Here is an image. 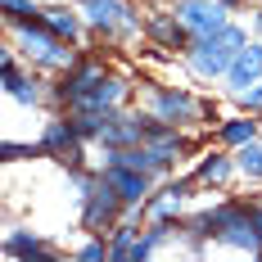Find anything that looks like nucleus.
<instances>
[{"mask_svg": "<svg viewBox=\"0 0 262 262\" xmlns=\"http://www.w3.org/2000/svg\"><path fill=\"white\" fill-rule=\"evenodd\" d=\"M244 46V36H239V27H217L208 36H194V46H190V63H194V73L199 77H222L226 68H231V59L239 54Z\"/></svg>", "mask_w": 262, "mask_h": 262, "instance_id": "nucleus-1", "label": "nucleus"}, {"mask_svg": "<svg viewBox=\"0 0 262 262\" xmlns=\"http://www.w3.org/2000/svg\"><path fill=\"white\" fill-rule=\"evenodd\" d=\"M177 18L190 36H208L226 27V0H177Z\"/></svg>", "mask_w": 262, "mask_h": 262, "instance_id": "nucleus-2", "label": "nucleus"}, {"mask_svg": "<svg viewBox=\"0 0 262 262\" xmlns=\"http://www.w3.org/2000/svg\"><path fill=\"white\" fill-rule=\"evenodd\" d=\"M118 204H122V194H118V185L108 181V177H100V181H86V226L91 231H104L108 222L118 217Z\"/></svg>", "mask_w": 262, "mask_h": 262, "instance_id": "nucleus-3", "label": "nucleus"}, {"mask_svg": "<svg viewBox=\"0 0 262 262\" xmlns=\"http://www.w3.org/2000/svg\"><path fill=\"white\" fill-rule=\"evenodd\" d=\"M81 5H86L91 23L100 27L104 36H136V32H140L136 14H131L122 0H81Z\"/></svg>", "mask_w": 262, "mask_h": 262, "instance_id": "nucleus-4", "label": "nucleus"}, {"mask_svg": "<svg viewBox=\"0 0 262 262\" xmlns=\"http://www.w3.org/2000/svg\"><path fill=\"white\" fill-rule=\"evenodd\" d=\"M208 231H212L217 239L239 244V249H258V235H253L249 208H212V212H208Z\"/></svg>", "mask_w": 262, "mask_h": 262, "instance_id": "nucleus-5", "label": "nucleus"}, {"mask_svg": "<svg viewBox=\"0 0 262 262\" xmlns=\"http://www.w3.org/2000/svg\"><path fill=\"white\" fill-rule=\"evenodd\" d=\"M18 27H23L27 46H32V54H36L41 63H54V68H63V63H68V50H63V36H54V32H50L46 23H41V18H36V23H18Z\"/></svg>", "mask_w": 262, "mask_h": 262, "instance_id": "nucleus-6", "label": "nucleus"}, {"mask_svg": "<svg viewBox=\"0 0 262 262\" xmlns=\"http://www.w3.org/2000/svg\"><path fill=\"white\" fill-rule=\"evenodd\" d=\"M100 81H104V68H100V63H77V68L68 73V81L59 86V95H63L68 108H77V104H86V100L95 95Z\"/></svg>", "mask_w": 262, "mask_h": 262, "instance_id": "nucleus-7", "label": "nucleus"}, {"mask_svg": "<svg viewBox=\"0 0 262 262\" xmlns=\"http://www.w3.org/2000/svg\"><path fill=\"white\" fill-rule=\"evenodd\" d=\"M226 77L235 91H253L262 81V46H239V54L231 59V68H226Z\"/></svg>", "mask_w": 262, "mask_h": 262, "instance_id": "nucleus-8", "label": "nucleus"}, {"mask_svg": "<svg viewBox=\"0 0 262 262\" xmlns=\"http://www.w3.org/2000/svg\"><path fill=\"white\" fill-rule=\"evenodd\" d=\"M104 177L118 185L122 204H145V194H149V172H140V167H113V163H108Z\"/></svg>", "mask_w": 262, "mask_h": 262, "instance_id": "nucleus-9", "label": "nucleus"}, {"mask_svg": "<svg viewBox=\"0 0 262 262\" xmlns=\"http://www.w3.org/2000/svg\"><path fill=\"white\" fill-rule=\"evenodd\" d=\"M100 140H104L108 149H127V145H140L145 140V118H108V127L100 131Z\"/></svg>", "mask_w": 262, "mask_h": 262, "instance_id": "nucleus-10", "label": "nucleus"}, {"mask_svg": "<svg viewBox=\"0 0 262 262\" xmlns=\"http://www.w3.org/2000/svg\"><path fill=\"white\" fill-rule=\"evenodd\" d=\"M154 113L163 122H190V118L199 113V104H194L185 91H158L154 95Z\"/></svg>", "mask_w": 262, "mask_h": 262, "instance_id": "nucleus-11", "label": "nucleus"}, {"mask_svg": "<svg viewBox=\"0 0 262 262\" xmlns=\"http://www.w3.org/2000/svg\"><path fill=\"white\" fill-rule=\"evenodd\" d=\"M0 68H5V86H9V95H14L18 104H36V100H41V91H36V81H27L23 73H18V63H14V59H5Z\"/></svg>", "mask_w": 262, "mask_h": 262, "instance_id": "nucleus-12", "label": "nucleus"}, {"mask_svg": "<svg viewBox=\"0 0 262 262\" xmlns=\"http://www.w3.org/2000/svg\"><path fill=\"white\" fill-rule=\"evenodd\" d=\"M5 253H9V258H36V262H50V253H46V249H41V239H27V235H9L5 239Z\"/></svg>", "mask_w": 262, "mask_h": 262, "instance_id": "nucleus-13", "label": "nucleus"}, {"mask_svg": "<svg viewBox=\"0 0 262 262\" xmlns=\"http://www.w3.org/2000/svg\"><path fill=\"white\" fill-rule=\"evenodd\" d=\"M41 23L50 27L54 36H63V41H73V36H77V14H68V9H46V14H41Z\"/></svg>", "mask_w": 262, "mask_h": 262, "instance_id": "nucleus-14", "label": "nucleus"}, {"mask_svg": "<svg viewBox=\"0 0 262 262\" xmlns=\"http://www.w3.org/2000/svg\"><path fill=\"white\" fill-rule=\"evenodd\" d=\"M185 185H172V190H163L158 199H149V217H158V222H167L172 212H177V204H181Z\"/></svg>", "mask_w": 262, "mask_h": 262, "instance_id": "nucleus-15", "label": "nucleus"}, {"mask_svg": "<svg viewBox=\"0 0 262 262\" xmlns=\"http://www.w3.org/2000/svg\"><path fill=\"white\" fill-rule=\"evenodd\" d=\"M5 14H9L14 23H36V18H41V9H36L32 0H5Z\"/></svg>", "mask_w": 262, "mask_h": 262, "instance_id": "nucleus-16", "label": "nucleus"}, {"mask_svg": "<svg viewBox=\"0 0 262 262\" xmlns=\"http://www.w3.org/2000/svg\"><path fill=\"white\" fill-rule=\"evenodd\" d=\"M131 244H136V226H118V235L108 244V258H131Z\"/></svg>", "mask_w": 262, "mask_h": 262, "instance_id": "nucleus-17", "label": "nucleus"}, {"mask_svg": "<svg viewBox=\"0 0 262 262\" xmlns=\"http://www.w3.org/2000/svg\"><path fill=\"white\" fill-rule=\"evenodd\" d=\"M239 172H249V177H262V145H244L239 149Z\"/></svg>", "mask_w": 262, "mask_h": 262, "instance_id": "nucleus-18", "label": "nucleus"}, {"mask_svg": "<svg viewBox=\"0 0 262 262\" xmlns=\"http://www.w3.org/2000/svg\"><path fill=\"white\" fill-rule=\"evenodd\" d=\"M253 122H226V127H222V140H231V145H249V140H253Z\"/></svg>", "mask_w": 262, "mask_h": 262, "instance_id": "nucleus-19", "label": "nucleus"}, {"mask_svg": "<svg viewBox=\"0 0 262 262\" xmlns=\"http://www.w3.org/2000/svg\"><path fill=\"white\" fill-rule=\"evenodd\" d=\"M199 177H204V181H212V185H222L226 177H231V163H226V158H208V163L199 167Z\"/></svg>", "mask_w": 262, "mask_h": 262, "instance_id": "nucleus-20", "label": "nucleus"}, {"mask_svg": "<svg viewBox=\"0 0 262 262\" xmlns=\"http://www.w3.org/2000/svg\"><path fill=\"white\" fill-rule=\"evenodd\" d=\"M81 258H86V262H100V258H108V244H86V249H81Z\"/></svg>", "mask_w": 262, "mask_h": 262, "instance_id": "nucleus-21", "label": "nucleus"}, {"mask_svg": "<svg viewBox=\"0 0 262 262\" xmlns=\"http://www.w3.org/2000/svg\"><path fill=\"white\" fill-rule=\"evenodd\" d=\"M244 95H249V108H262V81L253 86V91H244Z\"/></svg>", "mask_w": 262, "mask_h": 262, "instance_id": "nucleus-22", "label": "nucleus"}, {"mask_svg": "<svg viewBox=\"0 0 262 262\" xmlns=\"http://www.w3.org/2000/svg\"><path fill=\"white\" fill-rule=\"evenodd\" d=\"M226 5H235V0H226Z\"/></svg>", "mask_w": 262, "mask_h": 262, "instance_id": "nucleus-23", "label": "nucleus"}, {"mask_svg": "<svg viewBox=\"0 0 262 262\" xmlns=\"http://www.w3.org/2000/svg\"><path fill=\"white\" fill-rule=\"evenodd\" d=\"M258 27H262V18H258Z\"/></svg>", "mask_w": 262, "mask_h": 262, "instance_id": "nucleus-24", "label": "nucleus"}]
</instances>
